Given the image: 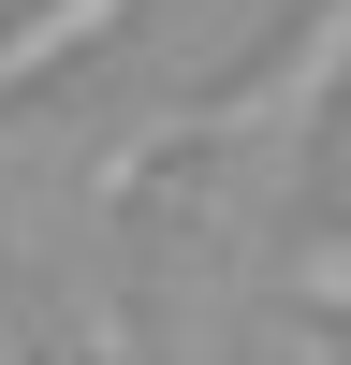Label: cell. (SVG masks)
I'll return each mask as SVG.
<instances>
[{"label":"cell","instance_id":"6da1fadb","mask_svg":"<svg viewBox=\"0 0 351 365\" xmlns=\"http://www.w3.org/2000/svg\"><path fill=\"white\" fill-rule=\"evenodd\" d=\"M337 103H351V0H307V29H292V44H263L234 88H205V103L117 132V146H103V205H132L161 161H205V146H249V161H263V146H307Z\"/></svg>","mask_w":351,"mask_h":365},{"label":"cell","instance_id":"7a4b0ae2","mask_svg":"<svg viewBox=\"0 0 351 365\" xmlns=\"http://www.w3.org/2000/svg\"><path fill=\"white\" fill-rule=\"evenodd\" d=\"M117 29H132V0H29V15L0 29V103H15V88H44V73H73V58L117 44Z\"/></svg>","mask_w":351,"mask_h":365},{"label":"cell","instance_id":"3957f363","mask_svg":"<svg viewBox=\"0 0 351 365\" xmlns=\"http://www.w3.org/2000/svg\"><path fill=\"white\" fill-rule=\"evenodd\" d=\"M292 307H322V322H351V220L292 249Z\"/></svg>","mask_w":351,"mask_h":365}]
</instances>
